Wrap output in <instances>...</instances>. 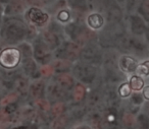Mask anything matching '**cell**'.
<instances>
[{
	"label": "cell",
	"instance_id": "1",
	"mask_svg": "<svg viewBox=\"0 0 149 129\" xmlns=\"http://www.w3.org/2000/svg\"><path fill=\"white\" fill-rule=\"evenodd\" d=\"M22 59V54L17 48H5L0 52V66L5 69L17 67Z\"/></svg>",
	"mask_w": 149,
	"mask_h": 129
},
{
	"label": "cell",
	"instance_id": "2",
	"mask_svg": "<svg viewBox=\"0 0 149 129\" xmlns=\"http://www.w3.org/2000/svg\"><path fill=\"white\" fill-rule=\"evenodd\" d=\"M120 68L123 72L129 74V73H136V70L138 68L139 63L136 59L130 57V56H123L120 57V62H118Z\"/></svg>",
	"mask_w": 149,
	"mask_h": 129
},
{
	"label": "cell",
	"instance_id": "3",
	"mask_svg": "<svg viewBox=\"0 0 149 129\" xmlns=\"http://www.w3.org/2000/svg\"><path fill=\"white\" fill-rule=\"evenodd\" d=\"M28 17L29 19L36 26H42L48 21V15L39 8L32 7L28 11Z\"/></svg>",
	"mask_w": 149,
	"mask_h": 129
},
{
	"label": "cell",
	"instance_id": "4",
	"mask_svg": "<svg viewBox=\"0 0 149 129\" xmlns=\"http://www.w3.org/2000/svg\"><path fill=\"white\" fill-rule=\"evenodd\" d=\"M129 84H130V88L132 90V92H141L144 88V79H143L141 76L139 75H132L129 79Z\"/></svg>",
	"mask_w": 149,
	"mask_h": 129
},
{
	"label": "cell",
	"instance_id": "5",
	"mask_svg": "<svg viewBox=\"0 0 149 129\" xmlns=\"http://www.w3.org/2000/svg\"><path fill=\"white\" fill-rule=\"evenodd\" d=\"M87 21H88L89 27L93 30L100 29L104 23L103 17H102L99 13H92V14H90L87 19Z\"/></svg>",
	"mask_w": 149,
	"mask_h": 129
},
{
	"label": "cell",
	"instance_id": "6",
	"mask_svg": "<svg viewBox=\"0 0 149 129\" xmlns=\"http://www.w3.org/2000/svg\"><path fill=\"white\" fill-rule=\"evenodd\" d=\"M118 96L123 99H127V98H129V97H131L132 90H131L129 82H124V83L120 84V88H118Z\"/></svg>",
	"mask_w": 149,
	"mask_h": 129
},
{
	"label": "cell",
	"instance_id": "7",
	"mask_svg": "<svg viewBox=\"0 0 149 129\" xmlns=\"http://www.w3.org/2000/svg\"><path fill=\"white\" fill-rule=\"evenodd\" d=\"M137 75L141 76H148L149 75V61H144L138 65V68L136 70Z\"/></svg>",
	"mask_w": 149,
	"mask_h": 129
},
{
	"label": "cell",
	"instance_id": "8",
	"mask_svg": "<svg viewBox=\"0 0 149 129\" xmlns=\"http://www.w3.org/2000/svg\"><path fill=\"white\" fill-rule=\"evenodd\" d=\"M70 17V14H68V11H60L59 14H58V19L61 21H66Z\"/></svg>",
	"mask_w": 149,
	"mask_h": 129
},
{
	"label": "cell",
	"instance_id": "9",
	"mask_svg": "<svg viewBox=\"0 0 149 129\" xmlns=\"http://www.w3.org/2000/svg\"><path fill=\"white\" fill-rule=\"evenodd\" d=\"M142 97L146 101H149V86H146L142 90Z\"/></svg>",
	"mask_w": 149,
	"mask_h": 129
},
{
	"label": "cell",
	"instance_id": "10",
	"mask_svg": "<svg viewBox=\"0 0 149 129\" xmlns=\"http://www.w3.org/2000/svg\"><path fill=\"white\" fill-rule=\"evenodd\" d=\"M74 129H92V128L88 124H86V123H82V124L77 125Z\"/></svg>",
	"mask_w": 149,
	"mask_h": 129
}]
</instances>
